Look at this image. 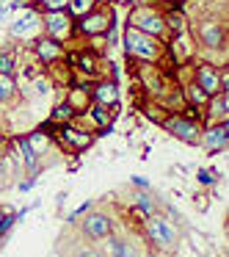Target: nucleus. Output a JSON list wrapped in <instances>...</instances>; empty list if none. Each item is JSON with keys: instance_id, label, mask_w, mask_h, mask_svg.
<instances>
[{"instance_id": "nucleus-1", "label": "nucleus", "mask_w": 229, "mask_h": 257, "mask_svg": "<svg viewBox=\"0 0 229 257\" xmlns=\"http://www.w3.org/2000/svg\"><path fill=\"white\" fill-rule=\"evenodd\" d=\"M124 50H127V56L135 58V61L155 64L157 58H160L163 47L157 45L155 36H146V34H141V31H135L133 25H130V28L124 31Z\"/></svg>"}, {"instance_id": "nucleus-2", "label": "nucleus", "mask_w": 229, "mask_h": 257, "mask_svg": "<svg viewBox=\"0 0 229 257\" xmlns=\"http://www.w3.org/2000/svg\"><path fill=\"white\" fill-rule=\"evenodd\" d=\"M130 25H133L135 31H141V34H146V36H155V39H160V36L166 34L163 14H157L155 9H149V6L133 9V14H130Z\"/></svg>"}, {"instance_id": "nucleus-3", "label": "nucleus", "mask_w": 229, "mask_h": 257, "mask_svg": "<svg viewBox=\"0 0 229 257\" xmlns=\"http://www.w3.org/2000/svg\"><path fill=\"white\" fill-rule=\"evenodd\" d=\"M111 23H113V17H111L108 9H91L89 14L80 17L78 34H83V36H102V34L111 31Z\"/></svg>"}, {"instance_id": "nucleus-4", "label": "nucleus", "mask_w": 229, "mask_h": 257, "mask_svg": "<svg viewBox=\"0 0 229 257\" xmlns=\"http://www.w3.org/2000/svg\"><path fill=\"white\" fill-rule=\"evenodd\" d=\"M196 39L201 42L204 47H210V50H215V47H221L223 42H226V25L221 23V20H199L196 23Z\"/></svg>"}, {"instance_id": "nucleus-5", "label": "nucleus", "mask_w": 229, "mask_h": 257, "mask_svg": "<svg viewBox=\"0 0 229 257\" xmlns=\"http://www.w3.org/2000/svg\"><path fill=\"white\" fill-rule=\"evenodd\" d=\"M45 28H47V36H53L56 42H61V39H67V36L75 31V25H72L69 12L64 9V12H47Z\"/></svg>"}, {"instance_id": "nucleus-6", "label": "nucleus", "mask_w": 229, "mask_h": 257, "mask_svg": "<svg viewBox=\"0 0 229 257\" xmlns=\"http://www.w3.org/2000/svg\"><path fill=\"white\" fill-rule=\"evenodd\" d=\"M193 78H196V86H199L201 91H204L207 97H212V94H218L221 91V80H218V69L212 67V64H196V69H193Z\"/></svg>"}, {"instance_id": "nucleus-7", "label": "nucleus", "mask_w": 229, "mask_h": 257, "mask_svg": "<svg viewBox=\"0 0 229 257\" xmlns=\"http://www.w3.org/2000/svg\"><path fill=\"white\" fill-rule=\"evenodd\" d=\"M163 124H166V130L168 133H174L177 139H182V141H188V144H196L199 141V124L196 122H190V119H185V116H171V119H163Z\"/></svg>"}, {"instance_id": "nucleus-8", "label": "nucleus", "mask_w": 229, "mask_h": 257, "mask_svg": "<svg viewBox=\"0 0 229 257\" xmlns=\"http://www.w3.org/2000/svg\"><path fill=\"white\" fill-rule=\"evenodd\" d=\"M135 75H138V83L144 91H149V94H160L163 91V78H160V69H157L155 64L141 61V67L135 69Z\"/></svg>"}, {"instance_id": "nucleus-9", "label": "nucleus", "mask_w": 229, "mask_h": 257, "mask_svg": "<svg viewBox=\"0 0 229 257\" xmlns=\"http://www.w3.org/2000/svg\"><path fill=\"white\" fill-rule=\"evenodd\" d=\"M56 136L61 139L64 147H69V150H75V152L86 150V147L91 144V133H86V130H78V127H72V124H64V127H58Z\"/></svg>"}, {"instance_id": "nucleus-10", "label": "nucleus", "mask_w": 229, "mask_h": 257, "mask_svg": "<svg viewBox=\"0 0 229 257\" xmlns=\"http://www.w3.org/2000/svg\"><path fill=\"white\" fill-rule=\"evenodd\" d=\"M146 229H149V238L155 240V243H160V246L177 243V229L168 221H163V218H149V221H146Z\"/></svg>"}, {"instance_id": "nucleus-11", "label": "nucleus", "mask_w": 229, "mask_h": 257, "mask_svg": "<svg viewBox=\"0 0 229 257\" xmlns=\"http://www.w3.org/2000/svg\"><path fill=\"white\" fill-rule=\"evenodd\" d=\"M111 229H113V221L108 216H102V213H91L83 221V232L89 235V238H108Z\"/></svg>"}, {"instance_id": "nucleus-12", "label": "nucleus", "mask_w": 229, "mask_h": 257, "mask_svg": "<svg viewBox=\"0 0 229 257\" xmlns=\"http://www.w3.org/2000/svg\"><path fill=\"white\" fill-rule=\"evenodd\" d=\"M36 56H39L42 64H56L58 58H64V47L53 36H45V39L36 42Z\"/></svg>"}, {"instance_id": "nucleus-13", "label": "nucleus", "mask_w": 229, "mask_h": 257, "mask_svg": "<svg viewBox=\"0 0 229 257\" xmlns=\"http://www.w3.org/2000/svg\"><path fill=\"white\" fill-rule=\"evenodd\" d=\"M226 139H229V122L223 119L218 127H210L204 133V147H207V150H212V152L226 150Z\"/></svg>"}, {"instance_id": "nucleus-14", "label": "nucleus", "mask_w": 229, "mask_h": 257, "mask_svg": "<svg viewBox=\"0 0 229 257\" xmlns=\"http://www.w3.org/2000/svg\"><path fill=\"white\" fill-rule=\"evenodd\" d=\"M94 102H102V105H119V89L113 80H102V83L94 86Z\"/></svg>"}, {"instance_id": "nucleus-15", "label": "nucleus", "mask_w": 229, "mask_h": 257, "mask_svg": "<svg viewBox=\"0 0 229 257\" xmlns=\"http://www.w3.org/2000/svg\"><path fill=\"white\" fill-rule=\"evenodd\" d=\"M91 89L89 86H75V89H69V97H67V102H69V108H72L75 113H83V111H89V105H91Z\"/></svg>"}, {"instance_id": "nucleus-16", "label": "nucleus", "mask_w": 229, "mask_h": 257, "mask_svg": "<svg viewBox=\"0 0 229 257\" xmlns=\"http://www.w3.org/2000/svg\"><path fill=\"white\" fill-rule=\"evenodd\" d=\"M39 17H36L34 12H28L25 17H20L17 23L12 25V36H17V39H28V36H34V31L39 28Z\"/></svg>"}, {"instance_id": "nucleus-17", "label": "nucleus", "mask_w": 229, "mask_h": 257, "mask_svg": "<svg viewBox=\"0 0 229 257\" xmlns=\"http://www.w3.org/2000/svg\"><path fill=\"white\" fill-rule=\"evenodd\" d=\"M168 50H171V56H174V61H177V64L190 61V56H193V45H188V42H185V34L174 36V42L168 45Z\"/></svg>"}, {"instance_id": "nucleus-18", "label": "nucleus", "mask_w": 229, "mask_h": 257, "mask_svg": "<svg viewBox=\"0 0 229 257\" xmlns=\"http://www.w3.org/2000/svg\"><path fill=\"white\" fill-rule=\"evenodd\" d=\"M69 64H75V67H80L86 75H97V56H91V53H69L67 56Z\"/></svg>"}, {"instance_id": "nucleus-19", "label": "nucleus", "mask_w": 229, "mask_h": 257, "mask_svg": "<svg viewBox=\"0 0 229 257\" xmlns=\"http://www.w3.org/2000/svg\"><path fill=\"white\" fill-rule=\"evenodd\" d=\"M163 23H166V28L171 31L174 36H179V34H188V17H185L182 12H177V9H171V12L163 17Z\"/></svg>"}, {"instance_id": "nucleus-20", "label": "nucleus", "mask_w": 229, "mask_h": 257, "mask_svg": "<svg viewBox=\"0 0 229 257\" xmlns=\"http://www.w3.org/2000/svg\"><path fill=\"white\" fill-rule=\"evenodd\" d=\"M207 102H210V113H212V116L223 122V119H226V108H229V91H218V94H212Z\"/></svg>"}, {"instance_id": "nucleus-21", "label": "nucleus", "mask_w": 229, "mask_h": 257, "mask_svg": "<svg viewBox=\"0 0 229 257\" xmlns=\"http://www.w3.org/2000/svg\"><path fill=\"white\" fill-rule=\"evenodd\" d=\"M17 152H20V158H23V163L34 172L36 169V152H34V147L28 144V139H17Z\"/></svg>"}, {"instance_id": "nucleus-22", "label": "nucleus", "mask_w": 229, "mask_h": 257, "mask_svg": "<svg viewBox=\"0 0 229 257\" xmlns=\"http://www.w3.org/2000/svg\"><path fill=\"white\" fill-rule=\"evenodd\" d=\"M89 113L91 119H94V124H100V127H108L111 124V111H108V105H102V102H94V105H89Z\"/></svg>"}, {"instance_id": "nucleus-23", "label": "nucleus", "mask_w": 229, "mask_h": 257, "mask_svg": "<svg viewBox=\"0 0 229 257\" xmlns=\"http://www.w3.org/2000/svg\"><path fill=\"white\" fill-rule=\"evenodd\" d=\"M91 9H97V0H69V6H67V12H69V17H83V14H89Z\"/></svg>"}, {"instance_id": "nucleus-24", "label": "nucleus", "mask_w": 229, "mask_h": 257, "mask_svg": "<svg viewBox=\"0 0 229 257\" xmlns=\"http://www.w3.org/2000/svg\"><path fill=\"white\" fill-rule=\"evenodd\" d=\"M14 67H17V53L0 50V75H14Z\"/></svg>"}, {"instance_id": "nucleus-25", "label": "nucleus", "mask_w": 229, "mask_h": 257, "mask_svg": "<svg viewBox=\"0 0 229 257\" xmlns=\"http://www.w3.org/2000/svg\"><path fill=\"white\" fill-rule=\"evenodd\" d=\"M14 91H17V83H14L12 75H0V102L12 100Z\"/></svg>"}, {"instance_id": "nucleus-26", "label": "nucleus", "mask_w": 229, "mask_h": 257, "mask_svg": "<svg viewBox=\"0 0 229 257\" xmlns=\"http://www.w3.org/2000/svg\"><path fill=\"white\" fill-rule=\"evenodd\" d=\"M28 144L34 147V152H36V155H39V152H45L47 147H50V136H47L45 130H36V133H31Z\"/></svg>"}, {"instance_id": "nucleus-27", "label": "nucleus", "mask_w": 229, "mask_h": 257, "mask_svg": "<svg viewBox=\"0 0 229 257\" xmlns=\"http://www.w3.org/2000/svg\"><path fill=\"white\" fill-rule=\"evenodd\" d=\"M111 257H135V246L127 240H113L111 243Z\"/></svg>"}, {"instance_id": "nucleus-28", "label": "nucleus", "mask_w": 229, "mask_h": 257, "mask_svg": "<svg viewBox=\"0 0 229 257\" xmlns=\"http://www.w3.org/2000/svg\"><path fill=\"white\" fill-rule=\"evenodd\" d=\"M185 94H188V102H190V105H196V108H201L207 100H210V97H207V94H204V91H201L196 83H190L188 89H185Z\"/></svg>"}, {"instance_id": "nucleus-29", "label": "nucleus", "mask_w": 229, "mask_h": 257, "mask_svg": "<svg viewBox=\"0 0 229 257\" xmlns=\"http://www.w3.org/2000/svg\"><path fill=\"white\" fill-rule=\"evenodd\" d=\"M75 116V111H72V108H69V102H61V105H58L56 108V111H53V122H69V119H72Z\"/></svg>"}, {"instance_id": "nucleus-30", "label": "nucleus", "mask_w": 229, "mask_h": 257, "mask_svg": "<svg viewBox=\"0 0 229 257\" xmlns=\"http://www.w3.org/2000/svg\"><path fill=\"white\" fill-rule=\"evenodd\" d=\"M45 12H64L69 6V0H39Z\"/></svg>"}, {"instance_id": "nucleus-31", "label": "nucleus", "mask_w": 229, "mask_h": 257, "mask_svg": "<svg viewBox=\"0 0 229 257\" xmlns=\"http://www.w3.org/2000/svg\"><path fill=\"white\" fill-rule=\"evenodd\" d=\"M135 202H138V210H144L146 216L152 213V199L146 194H138V196H135Z\"/></svg>"}, {"instance_id": "nucleus-32", "label": "nucleus", "mask_w": 229, "mask_h": 257, "mask_svg": "<svg viewBox=\"0 0 229 257\" xmlns=\"http://www.w3.org/2000/svg\"><path fill=\"white\" fill-rule=\"evenodd\" d=\"M14 221H17L14 216H9V213H0V235H3V232H9Z\"/></svg>"}, {"instance_id": "nucleus-33", "label": "nucleus", "mask_w": 229, "mask_h": 257, "mask_svg": "<svg viewBox=\"0 0 229 257\" xmlns=\"http://www.w3.org/2000/svg\"><path fill=\"white\" fill-rule=\"evenodd\" d=\"M196 180H199L201 185H212V183H215V172H207V169H201V172L196 174Z\"/></svg>"}, {"instance_id": "nucleus-34", "label": "nucleus", "mask_w": 229, "mask_h": 257, "mask_svg": "<svg viewBox=\"0 0 229 257\" xmlns=\"http://www.w3.org/2000/svg\"><path fill=\"white\" fill-rule=\"evenodd\" d=\"M144 111H146V116H149V119H155V122H163V113H160V108H155V105H146Z\"/></svg>"}, {"instance_id": "nucleus-35", "label": "nucleus", "mask_w": 229, "mask_h": 257, "mask_svg": "<svg viewBox=\"0 0 229 257\" xmlns=\"http://www.w3.org/2000/svg\"><path fill=\"white\" fill-rule=\"evenodd\" d=\"M47 89H50V83H45V80L36 83V91H39V94H47Z\"/></svg>"}, {"instance_id": "nucleus-36", "label": "nucleus", "mask_w": 229, "mask_h": 257, "mask_svg": "<svg viewBox=\"0 0 229 257\" xmlns=\"http://www.w3.org/2000/svg\"><path fill=\"white\" fill-rule=\"evenodd\" d=\"M34 183H36V180H25V183H20V191H31V188H34Z\"/></svg>"}, {"instance_id": "nucleus-37", "label": "nucleus", "mask_w": 229, "mask_h": 257, "mask_svg": "<svg viewBox=\"0 0 229 257\" xmlns=\"http://www.w3.org/2000/svg\"><path fill=\"white\" fill-rule=\"evenodd\" d=\"M133 183H135V185H141V188H149V183H146L144 177H133Z\"/></svg>"}, {"instance_id": "nucleus-38", "label": "nucleus", "mask_w": 229, "mask_h": 257, "mask_svg": "<svg viewBox=\"0 0 229 257\" xmlns=\"http://www.w3.org/2000/svg\"><path fill=\"white\" fill-rule=\"evenodd\" d=\"M80 257H100V254H97V249H83V254H80Z\"/></svg>"}, {"instance_id": "nucleus-39", "label": "nucleus", "mask_w": 229, "mask_h": 257, "mask_svg": "<svg viewBox=\"0 0 229 257\" xmlns=\"http://www.w3.org/2000/svg\"><path fill=\"white\" fill-rule=\"evenodd\" d=\"M3 17H6V6L0 3V23H3Z\"/></svg>"}, {"instance_id": "nucleus-40", "label": "nucleus", "mask_w": 229, "mask_h": 257, "mask_svg": "<svg viewBox=\"0 0 229 257\" xmlns=\"http://www.w3.org/2000/svg\"><path fill=\"white\" fill-rule=\"evenodd\" d=\"M166 3H182V0H166Z\"/></svg>"}, {"instance_id": "nucleus-41", "label": "nucleus", "mask_w": 229, "mask_h": 257, "mask_svg": "<svg viewBox=\"0 0 229 257\" xmlns=\"http://www.w3.org/2000/svg\"><path fill=\"white\" fill-rule=\"evenodd\" d=\"M152 257H155V254H152Z\"/></svg>"}]
</instances>
